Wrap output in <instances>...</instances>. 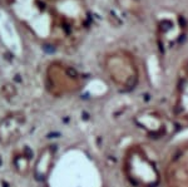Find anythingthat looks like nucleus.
I'll list each match as a JSON object with an SVG mask.
<instances>
[{
	"label": "nucleus",
	"mask_w": 188,
	"mask_h": 187,
	"mask_svg": "<svg viewBox=\"0 0 188 187\" xmlns=\"http://www.w3.org/2000/svg\"><path fill=\"white\" fill-rule=\"evenodd\" d=\"M179 23H181V24H183V25L186 24V21H184V20H183L182 18H179Z\"/></svg>",
	"instance_id": "2"
},
{
	"label": "nucleus",
	"mask_w": 188,
	"mask_h": 187,
	"mask_svg": "<svg viewBox=\"0 0 188 187\" xmlns=\"http://www.w3.org/2000/svg\"><path fill=\"white\" fill-rule=\"evenodd\" d=\"M171 25H172V24H171L169 21H166V23H164V29H166V30H168V29L171 28Z\"/></svg>",
	"instance_id": "1"
}]
</instances>
